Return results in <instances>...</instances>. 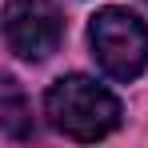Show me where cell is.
I'll return each instance as SVG.
<instances>
[{"label": "cell", "instance_id": "6da1fadb", "mask_svg": "<svg viewBox=\"0 0 148 148\" xmlns=\"http://www.w3.org/2000/svg\"><path fill=\"white\" fill-rule=\"evenodd\" d=\"M44 116L68 140H100L120 124V100L92 76H60L44 92Z\"/></svg>", "mask_w": 148, "mask_h": 148}, {"label": "cell", "instance_id": "7a4b0ae2", "mask_svg": "<svg viewBox=\"0 0 148 148\" xmlns=\"http://www.w3.org/2000/svg\"><path fill=\"white\" fill-rule=\"evenodd\" d=\"M92 56L112 80H136L148 64V24L128 8H100L88 24Z\"/></svg>", "mask_w": 148, "mask_h": 148}, {"label": "cell", "instance_id": "3957f363", "mask_svg": "<svg viewBox=\"0 0 148 148\" xmlns=\"http://www.w3.org/2000/svg\"><path fill=\"white\" fill-rule=\"evenodd\" d=\"M60 36H64V20L52 0H8V8H4L8 52L36 64L60 48Z\"/></svg>", "mask_w": 148, "mask_h": 148}, {"label": "cell", "instance_id": "277c9868", "mask_svg": "<svg viewBox=\"0 0 148 148\" xmlns=\"http://www.w3.org/2000/svg\"><path fill=\"white\" fill-rule=\"evenodd\" d=\"M0 128H4V136H12V140H24L28 132H32V108H28L24 92L16 88L12 76L0 80Z\"/></svg>", "mask_w": 148, "mask_h": 148}]
</instances>
